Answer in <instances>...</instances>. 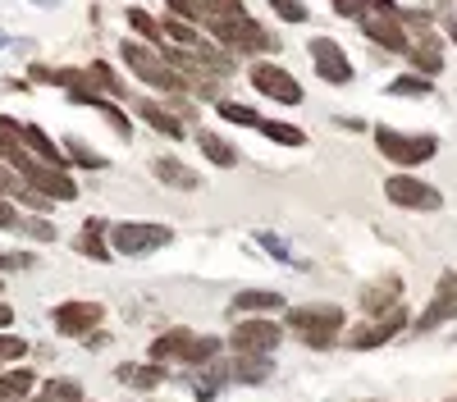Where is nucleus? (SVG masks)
<instances>
[{"mask_svg": "<svg viewBox=\"0 0 457 402\" xmlns=\"http://www.w3.org/2000/svg\"><path fill=\"white\" fill-rule=\"evenodd\" d=\"M0 160H5L37 197H46V201H79V183H73V174L60 169V165L37 160L23 146V137H19V119H5V115H0Z\"/></svg>", "mask_w": 457, "mask_h": 402, "instance_id": "obj_1", "label": "nucleus"}, {"mask_svg": "<svg viewBox=\"0 0 457 402\" xmlns=\"http://www.w3.org/2000/svg\"><path fill=\"white\" fill-rule=\"evenodd\" d=\"M284 329L293 339H302L312 352H329L334 343H343V329H348V311L334 302H302L284 311Z\"/></svg>", "mask_w": 457, "mask_h": 402, "instance_id": "obj_2", "label": "nucleus"}, {"mask_svg": "<svg viewBox=\"0 0 457 402\" xmlns=\"http://www.w3.org/2000/svg\"><path fill=\"white\" fill-rule=\"evenodd\" d=\"M220 352H224V339L197 334V329H187V324H174V329L151 339V361L156 365H197L202 371V365H211Z\"/></svg>", "mask_w": 457, "mask_h": 402, "instance_id": "obj_3", "label": "nucleus"}, {"mask_svg": "<svg viewBox=\"0 0 457 402\" xmlns=\"http://www.w3.org/2000/svg\"><path fill=\"white\" fill-rule=\"evenodd\" d=\"M110 251L114 256H129V261H142V256H156L161 247L174 242V229L170 225H156V219H120L110 225Z\"/></svg>", "mask_w": 457, "mask_h": 402, "instance_id": "obj_4", "label": "nucleus"}, {"mask_svg": "<svg viewBox=\"0 0 457 402\" xmlns=\"http://www.w3.org/2000/svg\"><path fill=\"white\" fill-rule=\"evenodd\" d=\"M288 329L275 320V316H238V324L228 329L224 348L234 357H275L279 343H284Z\"/></svg>", "mask_w": 457, "mask_h": 402, "instance_id": "obj_5", "label": "nucleus"}, {"mask_svg": "<svg viewBox=\"0 0 457 402\" xmlns=\"http://www.w3.org/2000/svg\"><path fill=\"white\" fill-rule=\"evenodd\" d=\"M375 146H379V156L403 165V169H416V165H426L439 156V133H403V128H389V124H379L375 128Z\"/></svg>", "mask_w": 457, "mask_h": 402, "instance_id": "obj_6", "label": "nucleus"}, {"mask_svg": "<svg viewBox=\"0 0 457 402\" xmlns=\"http://www.w3.org/2000/svg\"><path fill=\"white\" fill-rule=\"evenodd\" d=\"M206 28L220 37V46L234 51V55H270V51H279V37H270V28H261L252 14L211 19Z\"/></svg>", "mask_w": 457, "mask_h": 402, "instance_id": "obj_7", "label": "nucleus"}, {"mask_svg": "<svg viewBox=\"0 0 457 402\" xmlns=\"http://www.w3.org/2000/svg\"><path fill=\"white\" fill-rule=\"evenodd\" d=\"M120 55H124V64H129L133 78H137V83H146L151 92H179V87H183V73L161 55V46L124 42V46H120Z\"/></svg>", "mask_w": 457, "mask_h": 402, "instance_id": "obj_8", "label": "nucleus"}, {"mask_svg": "<svg viewBox=\"0 0 457 402\" xmlns=\"http://www.w3.org/2000/svg\"><path fill=\"white\" fill-rule=\"evenodd\" d=\"M403 329H411V316H407V307H394V311L375 316L366 324H348L343 329V343H348V352H375V348L394 343Z\"/></svg>", "mask_w": 457, "mask_h": 402, "instance_id": "obj_9", "label": "nucleus"}, {"mask_svg": "<svg viewBox=\"0 0 457 402\" xmlns=\"http://www.w3.org/2000/svg\"><path fill=\"white\" fill-rule=\"evenodd\" d=\"M247 83L265 96V101H275V105H302V83L293 78V73L284 69V64H275V60H256L252 69H247Z\"/></svg>", "mask_w": 457, "mask_h": 402, "instance_id": "obj_10", "label": "nucleus"}, {"mask_svg": "<svg viewBox=\"0 0 457 402\" xmlns=\"http://www.w3.org/2000/svg\"><path fill=\"white\" fill-rule=\"evenodd\" d=\"M101 320H105V307L92 298H64L51 307V324L64 339H87L92 329H101Z\"/></svg>", "mask_w": 457, "mask_h": 402, "instance_id": "obj_11", "label": "nucleus"}, {"mask_svg": "<svg viewBox=\"0 0 457 402\" xmlns=\"http://www.w3.org/2000/svg\"><path fill=\"white\" fill-rule=\"evenodd\" d=\"M453 320H457V270H444L435 279V292H430L426 311L411 320V334H435V329H444Z\"/></svg>", "mask_w": 457, "mask_h": 402, "instance_id": "obj_12", "label": "nucleus"}, {"mask_svg": "<svg viewBox=\"0 0 457 402\" xmlns=\"http://www.w3.org/2000/svg\"><path fill=\"white\" fill-rule=\"evenodd\" d=\"M385 197H389L398 210H439V206H444V193L435 188V183L416 178V174H407V169H398V174L385 178Z\"/></svg>", "mask_w": 457, "mask_h": 402, "instance_id": "obj_13", "label": "nucleus"}, {"mask_svg": "<svg viewBox=\"0 0 457 402\" xmlns=\"http://www.w3.org/2000/svg\"><path fill=\"white\" fill-rule=\"evenodd\" d=\"M307 55H312V69L320 73V83H329V87H348V83L357 78L348 51H343L334 37H312V42H307Z\"/></svg>", "mask_w": 457, "mask_h": 402, "instance_id": "obj_14", "label": "nucleus"}, {"mask_svg": "<svg viewBox=\"0 0 457 402\" xmlns=\"http://www.w3.org/2000/svg\"><path fill=\"white\" fill-rule=\"evenodd\" d=\"M357 23H361V37H366L370 46H385V51H394V55H407L411 32L403 28V19H398L394 10H370V5H366V14H361Z\"/></svg>", "mask_w": 457, "mask_h": 402, "instance_id": "obj_15", "label": "nucleus"}, {"mask_svg": "<svg viewBox=\"0 0 457 402\" xmlns=\"http://www.w3.org/2000/svg\"><path fill=\"white\" fill-rule=\"evenodd\" d=\"M407 60H411V69L421 73V78L435 83L444 73V37L435 28H416L411 42H407Z\"/></svg>", "mask_w": 457, "mask_h": 402, "instance_id": "obj_16", "label": "nucleus"}, {"mask_svg": "<svg viewBox=\"0 0 457 402\" xmlns=\"http://www.w3.org/2000/svg\"><path fill=\"white\" fill-rule=\"evenodd\" d=\"M357 307H361L370 320L385 316V311H394V307H403V275H379V279H370V283L361 288Z\"/></svg>", "mask_w": 457, "mask_h": 402, "instance_id": "obj_17", "label": "nucleus"}, {"mask_svg": "<svg viewBox=\"0 0 457 402\" xmlns=\"http://www.w3.org/2000/svg\"><path fill=\"white\" fill-rule=\"evenodd\" d=\"M69 101H73V105H92L96 115H101L114 133H120V137H133V119H129L124 110L110 101V96H101V92H92V87H83V83H79V87H69Z\"/></svg>", "mask_w": 457, "mask_h": 402, "instance_id": "obj_18", "label": "nucleus"}, {"mask_svg": "<svg viewBox=\"0 0 457 402\" xmlns=\"http://www.w3.org/2000/svg\"><path fill=\"white\" fill-rule=\"evenodd\" d=\"M279 311H288V302L275 288H243L228 302V316H279Z\"/></svg>", "mask_w": 457, "mask_h": 402, "instance_id": "obj_19", "label": "nucleus"}, {"mask_svg": "<svg viewBox=\"0 0 457 402\" xmlns=\"http://www.w3.org/2000/svg\"><path fill=\"white\" fill-rule=\"evenodd\" d=\"M151 174H156L165 188H174V193H197L202 188V174L193 165H183L179 156H156L151 160Z\"/></svg>", "mask_w": 457, "mask_h": 402, "instance_id": "obj_20", "label": "nucleus"}, {"mask_svg": "<svg viewBox=\"0 0 457 402\" xmlns=\"http://www.w3.org/2000/svg\"><path fill=\"white\" fill-rule=\"evenodd\" d=\"M114 380H120L124 389L151 393V389L165 384V365H156V361H124V365H114Z\"/></svg>", "mask_w": 457, "mask_h": 402, "instance_id": "obj_21", "label": "nucleus"}, {"mask_svg": "<svg viewBox=\"0 0 457 402\" xmlns=\"http://www.w3.org/2000/svg\"><path fill=\"white\" fill-rule=\"evenodd\" d=\"M110 225L105 219H83V234H79V256H87V261H96V266H110L114 261V251H110Z\"/></svg>", "mask_w": 457, "mask_h": 402, "instance_id": "obj_22", "label": "nucleus"}, {"mask_svg": "<svg viewBox=\"0 0 457 402\" xmlns=\"http://www.w3.org/2000/svg\"><path fill=\"white\" fill-rule=\"evenodd\" d=\"M256 247L270 256V261H279V266H288V270H297V275H302V270H312L307 256H297L293 242H288L284 234H275V229H256Z\"/></svg>", "mask_w": 457, "mask_h": 402, "instance_id": "obj_23", "label": "nucleus"}, {"mask_svg": "<svg viewBox=\"0 0 457 402\" xmlns=\"http://www.w3.org/2000/svg\"><path fill=\"white\" fill-rule=\"evenodd\" d=\"M275 375V357H234L228 361V384H265Z\"/></svg>", "mask_w": 457, "mask_h": 402, "instance_id": "obj_24", "label": "nucleus"}, {"mask_svg": "<svg viewBox=\"0 0 457 402\" xmlns=\"http://www.w3.org/2000/svg\"><path fill=\"white\" fill-rule=\"evenodd\" d=\"M197 146H202V156H206L215 169H234V165H238V146L228 142V137H220V133H211V128L197 133Z\"/></svg>", "mask_w": 457, "mask_h": 402, "instance_id": "obj_25", "label": "nucleus"}, {"mask_svg": "<svg viewBox=\"0 0 457 402\" xmlns=\"http://www.w3.org/2000/svg\"><path fill=\"white\" fill-rule=\"evenodd\" d=\"M83 87H92V92H101V96H110V101L129 96V87L114 78V69H110L105 60H92V69H83Z\"/></svg>", "mask_w": 457, "mask_h": 402, "instance_id": "obj_26", "label": "nucleus"}, {"mask_svg": "<svg viewBox=\"0 0 457 402\" xmlns=\"http://www.w3.org/2000/svg\"><path fill=\"white\" fill-rule=\"evenodd\" d=\"M19 137H23V146H28L37 160H46V165H60V169H64V152H60V146H55L42 128H37V124H19Z\"/></svg>", "mask_w": 457, "mask_h": 402, "instance_id": "obj_27", "label": "nucleus"}, {"mask_svg": "<svg viewBox=\"0 0 457 402\" xmlns=\"http://www.w3.org/2000/svg\"><path fill=\"white\" fill-rule=\"evenodd\" d=\"M32 389H37V375L28 371V365H10V371H0V402H23Z\"/></svg>", "mask_w": 457, "mask_h": 402, "instance_id": "obj_28", "label": "nucleus"}, {"mask_svg": "<svg viewBox=\"0 0 457 402\" xmlns=\"http://www.w3.org/2000/svg\"><path fill=\"white\" fill-rule=\"evenodd\" d=\"M137 115H142L151 128H156V133H165V137H183V119L170 115V110L156 105V101H142V105H137Z\"/></svg>", "mask_w": 457, "mask_h": 402, "instance_id": "obj_29", "label": "nucleus"}, {"mask_svg": "<svg viewBox=\"0 0 457 402\" xmlns=\"http://www.w3.org/2000/svg\"><path fill=\"white\" fill-rule=\"evenodd\" d=\"M385 92H389V96H398V101H426V96L435 92V83H430V78H421V73H403V78H394Z\"/></svg>", "mask_w": 457, "mask_h": 402, "instance_id": "obj_30", "label": "nucleus"}, {"mask_svg": "<svg viewBox=\"0 0 457 402\" xmlns=\"http://www.w3.org/2000/svg\"><path fill=\"white\" fill-rule=\"evenodd\" d=\"M60 152H64V160H73V165H83V169H105V156L101 152H92V146L83 142V137H64V146H60Z\"/></svg>", "mask_w": 457, "mask_h": 402, "instance_id": "obj_31", "label": "nucleus"}, {"mask_svg": "<svg viewBox=\"0 0 457 402\" xmlns=\"http://www.w3.org/2000/svg\"><path fill=\"white\" fill-rule=\"evenodd\" d=\"M265 137H270L275 146H307V133H302L297 124H284V119H261L256 124Z\"/></svg>", "mask_w": 457, "mask_h": 402, "instance_id": "obj_32", "label": "nucleus"}, {"mask_svg": "<svg viewBox=\"0 0 457 402\" xmlns=\"http://www.w3.org/2000/svg\"><path fill=\"white\" fill-rule=\"evenodd\" d=\"M83 398H87V393H83L79 380H64V375H60V380H46V384H42V402H83Z\"/></svg>", "mask_w": 457, "mask_h": 402, "instance_id": "obj_33", "label": "nucleus"}, {"mask_svg": "<svg viewBox=\"0 0 457 402\" xmlns=\"http://www.w3.org/2000/svg\"><path fill=\"white\" fill-rule=\"evenodd\" d=\"M215 115H220L224 124H243V128H256V124H261V115H256L247 101H220Z\"/></svg>", "mask_w": 457, "mask_h": 402, "instance_id": "obj_34", "label": "nucleus"}, {"mask_svg": "<svg viewBox=\"0 0 457 402\" xmlns=\"http://www.w3.org/2000/svg\"><path fill=\"white\" fill-rule=\"evenodd\" d=\"M19 234H28L32 242H55L60 238V229L51 225V219L46 215H19V225H14Z\"/></svg>", "mask_w": 457, "mask_h": 402, "instance_id": "obj_35", "label": "nucleus"}, {"mask_svg": "<svg viewBox=\"0 0 457 402\" xmlns=\"http://www.w3.org/2000/svg\"><path fill=\"white\" fill-rule=\"evenodd\" d=\"M129 28L142 37L146 46H161L165 42V32H161V19H151L146 10H129Z\"/></svg>", "mask_w": 457, "mask_h": 402, "instance_id": "obj_36", "label": "nucleus"}, {"mask_svg": "<svg viewBox=\"0 0 457 402\" xmlns=\"http://www.w3.org/2000/svg\"><path fill=\"white\" fill-rule=\"evenodd\" d=\"M161 32H165V37H174L179 46H193V51L202 46L197 28H193V23H183V19H170V14H165V19H161Z\"/></svg>", "mask_w": 457, "mask_h": 402, "instance_id": "obj_37", "label": "nucleus"}, {"mask_svg": "<svg viewBox=\"0 0 457 402\" xmlns=\"http://www.w3.org/2000/svg\"><path fill=\"white\" fill-rule=\"evenodd\" d=\"M270 10L284 19V23H307L312 14H307V5H302V0H270Z\"/></svg>", "mask_w": 457, "mask_h": 402, "instance_id": "obj_38", "label": "nucleus"}, {"mask_svg": "<svg viewBox=\"0 0 457 402\" xmlns=\"http://www.w3.org/2000/svg\"><path fill=\"white\" fill-rule=\"evenodd\" d=\"M23 357H28V343L19 334H0V365H5V361H23Z\"/></svg>", "mask_w": 457, "mask_h": 402, "instance_id": "obj_39", "label": "nucleus"}, {"mask_svg": "<svg viewBox=\"0 0 457 402\" xmlns=\"http://www.w3.org/2000/svg\"><path fill=\"white\" fill-rule=\"evenodd\" d=\"M32 261H37L32 251H0V275L5 270H32Z\"/></svg>", "mask_w": 457, "mask_h": 402, "instance_id": "obj_40", "label": "nucleus"}, {"mask_svg": "<svg viewBox=\"0 0 457 402\" xmlns=\"http://www.w3.org/2000/svg\"><path fill=\"white\" fill-rule=\"evenodd\" d=\"M329 10L338 19H361L366 14V0H329Z\"/></svg>", "mask_w": 457, "mask_h": 402, "instance_id": "obj_41", "label": "nucleus"}, {"mask_svg": "<svg viewBox=\"0 0 457 402\" xmlns=\"http://www.w3.org/2000/svg\"><path fill=\"white\" fill-rule=\"evenodd\" d=\"M170 19H183V23H193V19H202V10H197V0H170Z\"/></svg>", "mask_w": 457, "mask_h": 402, "instance_id": "obj_42", "label": "nucleus"}, {"mask_svg": "<svg viewBox=\"0 0 457 402\" xmlns=\"http://www.w3.org/2000/svg\"><path fill=\"white\" fill-rule=\"evenodd\" d=\"M14 225H19V210L10 201H0V229H14Z\"/></svg>", "mask_w": 457, "mask_h": 402, "instance_id": "obj_43", "label": "nucleus"}, {"mask_svg": "<svg viewBox=\"0 0 457 402\" xmlns=\"http://www.w3.org/2000/svg\"><path fill=\"white\" fill-rule=\"evenodd\" d=\"M444 37L457 46V14H448V19H444Z\"/></svg>", "mask_w": 457, "mask_h": 402, "instance_id": "obj_44", "label": "nucleus"}, {"mask_svg": "<svg viewBox=\"0 0 457 402\" xmlns=\"http://www.w3.org/2000/svg\"><path fill=\"white\" fill-rule=\"evenodd\" d=\"M10 324H14V311H10L5 302H0V329H10Z\"/></svg>", "mask_w": 457, "mask_h": 402, "instance_id": "obj_45", "label": "nucleus"}, {"mask_svg": "<svg viewBox=\"0 0 457 402\" xmlns=\"http://www.w3.org/2000/svg\"><path fill=\"white\" fill-rule=\"evenodd\" d=\"M32 5H42V10H51V5H60V0H32Z\"/></svg>", "mask_w": 457, "mask_h": 402, "instance_id": "obj_46", "label": "nucleus"}, {"mask_svg": "<svg viewBox=\"0 0 457 402\" xmlns=\"http://www.w3.org/2000/svg\"><path fill=\"white\" fill-rule=\"evenodd\" d=\"M5 46H10V37H5V32H0V51H5Z\"/></svg>", "mask_w": 457, "mask_h": 402, "instance_id": "obj_47", "label": "nucleus"}, {"mask_svg": "<svg viewBox=\"0 0 457 402\" xmlns=\"http://www.w3.org/2000/svg\"><path fill=\"white\" fill-rule=\"evenodd\" d=\"M366 402H370V398H366Z\"/></svg>", "mask_w": 457, "mask_h": 402, "instance_id": "obj_48", "label": "nucleus"}, {"mask_svg": "<svg viewBox=\"0 0 457 402\" xmlns=\"http://www.w3.org/2000/svg\"><path fill=\"white\" fill-rule=\"evenodd\" d=\"M83 402H87V398H83Z\"/></svg>", "mask_w": 457, "mask_h": 402, "instance_id": "obj_49", "label": "nucleus"}]
</instances>
